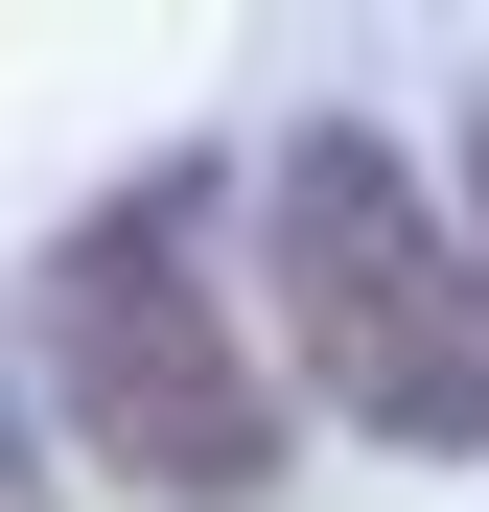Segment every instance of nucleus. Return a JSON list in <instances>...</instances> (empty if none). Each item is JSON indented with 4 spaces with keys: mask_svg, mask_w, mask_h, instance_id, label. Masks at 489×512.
I'll return each instance as SVG.
<instances>
[{
    "mask_svg": "<svg viewBox=\"0 0 489 512\" xmlns=\"http://www.w3.org/2000/svg\"><path fill=\"white\" fill-rule=\"evenodd\" d=\"M280 326L303 396L373 443H489V256L443 233V187L396 140H303L280 163Z\"/></svg>",
    "mask_w": 489,
    "mask_h": 512,
    "instance_id": "nucleus-1",
    "label": "nucleus"
},
{
    "mask_svg": "<svg viewBox=\"0 0 489 512\" xmlns=\"http://www.w3.org/2000/svg\"><path fill=\"white\" fill-rule=\"evenodd\" d=\"M466 210H489V117H466Z\"/></svg>",
    "mask_w": 489,
    "mask_h": 512,
    "instance_id": "nucleus-3",
    "label": "nucleus"
},
{
    "mask_svg": "<svg viewBox=\"0 0 489 512\" xmlns=\"http://www.w3.org/2000/svg\"><path fill=\"white\" fill-rule=\"evenodd\" d=\"M47 373H70V419H94V443H117L140 489H187V512L280 489V396L233 373L187 210H94V233L47 256Z\"/></svg>",
    "mask_w": 489,
    "mask_h": 512,
    "instance_id": "nucleus-2",
    "label": "nucleus"
},
{
    "mask_svg": "<svg viewBox=\"0 0 489 512\" xmlns=\"http://www.w3.org/2000/svg\"><path fill=\"white\" fill-rule=\"evenodd\" d=\"M0 512H24V466H0Z\"/></svg>",
    "mask_w": 489,
    "mask_h": 512,
    "instance_id": "nucleus-4",
    "label": "nucleus"
}]
</instances>
